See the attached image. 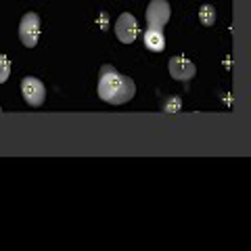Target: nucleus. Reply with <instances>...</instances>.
Listing matches in <instances>:
<instances>
[{"mask_svg": "<svg viewBox=\"0 0 251 251\" xmlns=\"http://www.w3.org/2000/svg\"><path fill=\"white\" fill-rule=\"evenodd\" d=\"M99 99L109 105H126L134 99L136 84L132 77L117 72L113 65H103L99 72V86H97Z\"/></svg>", "mask_w": 251, "mask_h": 251, "instance_id": "nucleus-1", "label": "nucleus"}, {"mask_svg": "<svg viewBox=\"0 0 251 251\" xmlns=\"http://www.w3.org/2000/svg\"><path fill=\"white\" fill-rule=\"evenodd\" d=\"M19 40L23 42V46L27 49H34L40 40V15L29 11L21 17L19 21Z\"/></svg>", "mask_w": 251, "mask_h": 251, "instance_id": "nucleus-2", "label": "nucleus"}, {"mask_svg": "<svg viewBox=\"0 0 251 251\" xmlns=\"http://www.w3.org/2000/svg\"><path fill=\"white\" fill-rule=\"evenodd\" d=\"M147 25L153 29H163L168 25V21L172 17V6L168 0H151L145 11Z\"/></svg>", "mask_w": 251, "mask_h": 251, "instance_id": "nucleus-3", "label": "nucleus"}, {"mask_svg": "<svg viewBox=\"0 0 251 251\" xmlns=\"http://www.w3.org/2000/svg\"><path fill=\"white\" fill-rule=\"evenodd\" d=\"M21 94H23V100H25L29 107H40V105H44V100H46L44 84H42V80H38V77H34V75L23 77Z\"/></svg>", "mask_w": 251, "mask_h": 251, "instance_id": "nucleus-4", "label": "nucleus"}, {"mask_svg": "<svg viewBox=\"0 0 251 251\" xmlns=\"http://www.w3.org/2000/svg\"><path fill=\"white\" fill-rule=\"evenodd\" d=\"M113 31L117 36V40L122 44H132L136 40L138 36V23H136V17L130 13H122L120 17H117L115 25H113Z\"/></svg>", "mask_w": 251, "mask_h": 251, "instance_id": "nucleus-5", "label": "nucleus"}, {"mask_svg": "<svg viewBox=\"0 0 251 251\" xmlns=\"http://www.w3.org/2000/svg\"><path fill=\"white\" fill-rule=\"evenodd\" d=\"M168 72L178 82H191L195 74H197V67H195L193 61H188L184 57H172L168 61Z\"/></svg>", "mask_w": 251, "mask_h": 251, "instance_id": "nucleus-6", "label": "nucleus"}, {"mask_svg": "<svg viewBox=\"0 0 251 251\" xmlns=\"http://www.w3.org/2000/svg\"><path fill=\"white\" fill-rule=\"evenodd\" d=\"M143 42L149 50L153 52H161L166 49V36H163V29H153V27H147L145 36H143Z\"/></svg>", "mask_w": 251, "mask_h": 251, "instance_id": "nucleus-7", "label": "nucleus"}, {"mask_svg": "<svg viewBox=\"0 0 251 251\" xmlns=\"http://www.w3.org/2000/svg\"><path fill=\"white\" fill-rule=\"evenodd\" d=\"M216 9L211 4H203L201 9H199V21H201V25H205V27H211L216 23Z\"/></svg>", "mask_w": 251, "mask_h": 251, "instance_id": "nucleus-8", "label": "nucleus"}, {"mask_svg": "<svg viewBox=\"0 0 251 251\" xmlns=\"http://www.w3.org/2000/svg\"><path fill=\"white\" fill-rule=\"evenodd\" d=\"M182 109V100H180V97H170L163 100V111H170V113H176Z\"/></svg>", "mask_w": 251, "mask_h": 251, "instance_id": "nucleus-9", "label": "nucleus"}, {"mask_svg": "<svg viewBox=\"0 0 251 251\" xmlns=\"http://www.w3.org/2000/svg\"><path fill=\"white\" fill-rule=\"evenodd\" d=\"M9 74H11V61L4 54H0V84L9 80Z\"/></svg>", "mask_w": 251, "mask_h": 251, "instance_id": "nucleus-10", "label": "nucleus"}, {"mask_svg": "<svg viewBox=\"0 0 251 251\" xmlns=\"http://www.w3.org/2000/svg\"><path fill=\"white\" fill-rule=\"evenodd\" d=\"M0 111H2V107H0Z\"/></svg>", "mask_w": 251, "mask_h": 251, "instance_id": "nucleus-11", "label": "nucleus"}]
</instances>
